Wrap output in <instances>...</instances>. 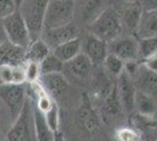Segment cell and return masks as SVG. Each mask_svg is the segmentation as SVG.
I'll return each mask as SVG.
<instances>
[{"label": "cell", "mask_w": 157, "mask_h": 141, "mask_svg": "<svg viewBox=\"0 0 157 141\" xmlns=\"http://www.w3.org/2000/svg\"><path fill=\"white\" fill-rule=\"evenodd\" d=\"M105 69L110 74L113 78H117L124 71V61L116 57L115 54L108 53L102 62Z\"/></svg>", "instance_id": "4316f807"}, {"label": "cell", "mask_w": 157, "mask_h": 141, "mask_svg": "<svg viewBox=\"0 0 157 141\" xmlns=\"http://www.w3.org/2000/svg\"><path fill=\"white\" fill-rule=\"evenodd\" d=\"M78 37H80V29L74 21L63 26L45 28L40 35V38L46 42L51 49H54L56 46Z\"/></svg>", "instance_id": "9c48e42d"}, {"label": "cell", "mask_w": 157, "mask_h": 141, "mask_svg": "<svg viewBox=\"0 0 157 141\" xmlns=\"http://www.w3.org/2000/svg\"><path fill=\"white\" fill-rule=\"evenodd\" d=\"M138 91H142L157 98V72H152L144 66L140 65L136 74L131 78Z\"/></svg>", "instance_id": "2e32d148"}, {"label": "cell", "mask_w": 157, "mask_h": 141, "mask_svg": "<svg viewBox=\"0 0 157 141\" xmlns=\"http://www.w3.org/2000/svg\"><path fill=\"white\" fill-rule=\"evenodd\" d=\"M90 84H92L94 96L98 100H102L108 95L111 88L114 87L115 81H113V76L105 71L103 65L98 64V65H94V68H93Z\"/></svg>", "instance_id": "5bb4252c"}, {"label": "cell", "mask_w": 157, "mask_h": 141, "mask_svg": "<svg viewBox=\"0 0 157 141\" xmlns=\"http://www.w3.org/2000/svg\"><path fill=\"white\" fill-rule=\"evenodd\" d=\"M63 64H65V62H62L55 54L53 53V52H51L44 60L40 62L41 75H42V74L59 73V72H62V69H63Z\"/></svg>", "instance_id": "484cf974"}, {"label": "cell", "mask_w": 157, "mask_h": 141, "mask_svg": "<svg viewBox=\"0 0 157 141\" xmlns=\"http://www.w3.org/2000/svg\"><path fill=\"white\" fill-rule=\"evenodd\" d=\"M40 82L45 87L47 93L52 98L55 99V101L62 100L65 96L69 93V80L66 78L62 72L59 73H49L42 74L40 76Z\"/></svg>", "instance_id": "7c38bea8"}, {"label": "cell", "mask_w": 157, "mask_h": 141, "mask_svg": "<svg viewBox=\"0 0 157 141\" xmlns=\"http://www.w3.org/2000/svg\"><path fill=\"white\" fill-rule=\"evenodd\" d=\"M134 111L141 115H148V116L156 115L157 98L137 89L134 101Z\"/></svg>", "instance_id": "ffe728a7"}, {"label": "cell", "mask_w": 157, "mask_h": 141, "mask_svg": "<svg viewBox=\"0 0 157 141\" xmlns=\"http://www.w3.org/2000/svg\"><path fill=\"white\" fill-rule=\"evenodd\" d=\"M116 136H117L118 140L122 141H136L142 139V135L140 134L137 129L131 127L120 128L116 132Z\"/></svg>", "instance_id": "4dcf8cb0"}, {"label": "cell", "mask_w": 157, "mask_h": 141, "mask_svg": "<svg viewBox=\"0 0 157 141\" xmlns=\"http://www.w3.org/2000/svg\"><path fill=\"white\" fill-rule=\"evenodd\" d=\"M142 12H143V10L140 5V2L138 4L131 2L127 6L122 7V10L120 12H117L122 27L127 28L131 33H135Z\"/></svg>", "instance_id": "ac0fdd59"}, {"label": "cell", "mask_w": 157, "mask_h": 141, "mask_svg": "<svg viewBox=\"0 0 157 141\" xmlns=\"http://www.w3.org/2000/svg\"><path fill=\"white\" fill-rule=\"evenodd\" d=\"M24 68H25L26 82L32 84V82H35V81L40 80V76H41V69H40V62L39 61L26 59L25 62H24Z\"/></svg>", "instance_id": "f546056e"}, {"label": "cell", "mask_w": 157, "mask_h": 141, "mask_svg": "<svg viewBox=\"0 0 157 141\" xmlns=\"http://www.w3.org/2000/svg\"><path fill=\"white\" fill-rule=\"evenodd\" d=\"M138 48H140V58L145 59L152 54L157 53V34L147 38L138 39Z\"/></svg>", "instance_id": "83f0119b"}, {"label": "cell", "mask_w": 157, "mask_h": 141, "mask_svg": "<svg viewBox=\"0 0 157 141\" xmlns=\"http://www.w3.org/2000/svg\"><path fill=\"white\" fill-rule=\"evenodd\" d=\"M33 107V120H34V132L35 140L39 141H52L54 140V133L51 131L46 120L45 113H42L35 104L32 102Z\"/></svg>", "instance_id": "d6986e66"}, {"label": "cell", "mask_w": 157, "mask_h": 141, "mask_svg": "<svg viewBox=\"0 0 157 141\" xmlns=\"http://www.w3.org/2000/svg\"><path fill=\"white\" fill-rule=\"evenodd\" d=\"M75 19V0H49L44 19V28L63 26Z\"/></svg>", "instance_id": "3957f363"}, {"label": "cell", "mask_w": 157, "mask_h": 141, "mask_svg": "<svg viewBox=\"0 0 157 141\" xmlns=\"http://www.w3.org/2000/svg\"><path fill=\"white\" fill-rule=\"evenodd\" d=\"M27 99L26 88L24 84H1L0 100L7 108L11 122L19 115Z\"/></svg>", "instance_id": "8992f818"}, {"label": "cell", "mask_w": 157, "mask_h": 141, "mask_svg": "<svg viewBox=\"0 0 157 141\" xmlns=\"http://www.w3.org/2000/svg\"><path fill=\"white\" fill-rule=\"evenodd\" d=\"M117 81H116V87H117V93L121 100V105L123 108V112L127 114H130L134 111V101H135V95L137 92V88L135 86V82L125 73L124 71L118 75Z\"/></svg>", "instance_id": "4fadbf2b"}, {"label": "cell", "mask_w": 157, "mask_h": 141, "mask_svg": "<svg viewBox=\"0 0 157 141\" xmlns=\"http://www.w3.org/2000/svg\"><path fill=\"white\" fill-rule=\"evenodd\" d=\"M94 64L93 61L86 55L85 53H78L71 60L66 61L63 64V69L66 78L68 80H74L78 84H86L90 82L93 74Z\"/></svg>", "instance_id": "52a82bcc"}, {"label": "cell", "mask_w": 157, "mask_h": 141, "mask_svg": "<svg viewBox=\"0 0 157 141\" xmlns=\"http://www.w3.org/2000/svg\"><path fill=\"white\" fill-rule=\"evenodd\" d=\"M81 52L85 53L94 65L102 64L108 54V42L94 34L88 33L85 40H81Z\"/></svg>", "instance_id": "9a60e30c"}, {"label": "cell", "mask_w": 157, "mask_h": 141, "mask_svg": "<svg viewBox=\"0 0 157 141\" xmlns=\"http://www.w3.org/2000/svg\"><path fill=\"white\" fill-rule=\"evenodd\" d=\"M82 106H80L76 113V122L81 129H83L88 135L93 138H98L102 133L101 121L98 113L94 111L90 101L85 98Z\"/></svg>", "instance_id": "ba28073f"}, {"label": "cell", "mask_w": 157, "mask_h": 141, "mask_svg": "<svg viewBox=\"0 0 157 141\" xmlns=\"http://www.w3.org/2000/svg\"><path fill=\"white\" fill-rule=\"evenodd\" d=\"M7 34L6 31H5V26H4V22H2V19L0 18V44L7 41Z\"/></svg>", "instance_id": "d590c367"}, {"label": "cell", "mask_w": 157, "mask_h": 141, "mask_svg": "<svg viewBox=\"0 0 157 141\" xmlns=\"http://www.w3.org/2000/svg\"><path fill=\"white\" fill-rule=\"evenodd\" d=\"M14 65H1L0 66V81L1 84H12L13 81Z\"/></svg>", "instance_id": "d6a6232c"}, {"label": "cell", "mask_w": 157, "mask_h": 141, "mask_svg": "<svg viewBox=\"0 0 157 141\" xmlns=\"http://www.w3.org/2000/svg\"><path fill=\"white\" fill-rule=\"evenodd\" d=\"M52 52L62 62L71 60L74 57H76L78 53H81V39H80V37H78L72 40L66 41L63 44L56 46L54 49H52Z\"/></svg>", "instance_id": "603a6c76"}, {"label": "cell", "mask_w": 157, "mask_h": 141, "mask_svg": "<svg viewBox=\"0 0 157 141\" xmlns=\"http://www.w3.org/2000/svg\"><path fill=\"white\" fill-rule=\"evenodd\" d=\"M14 1H15V5H17V7H18V8H19L20 4H21V2H22V0H14Z\"/></svg>", "instance_id": "8d00e7d4"}, {"label": "cell", "mask_w": 157, "mask_h": 141, "mask_svg": "<svg viewBox=\"0 0 157 141\" xmlns=\"http://www.w3.org/2000/svg\"><path fill=\"white\" fill-rule=\"evenodd\" d=\"M88 28L89 33L96 35L107 42L121 37V33L123 31L118 13L111 7H107L89 25Z\"/></svg>", "instance_id": "6da1fadb"}, {"label": "cell", "mask_w": 157, "mask_h": 141, "mask_svg": "<svg viewBox=\"0 0 157 141\" xmlns=\"http://www.w3.org/2000/svg\"><path fill=\"white\" fill-rule=\"evenodd\" d=\"M140 5L143 11H155L157 10V0H140Z\"/></svg>", "instance_id": "e575fe53"}, {"label": "cell", "mask_w": 157, "mask_h": 141, "mask_svg": "<svg viewBox=\"0 0 157 141\" xmlns=\"http://www.w3.org/2000/svg\"><path fill=\"white\" fill-rule=\"evenodd\" d=\"M0 85H1V81H0Z\"/></svg>", "instance_id": "74e56055"}, {"label": "cell", "mask_w": 157, "mask_h": 141, "mask_svg": "<svg viewBox=\"0 0 157 141\" xmlns=\"http://www.w3.org/2000/svg\"><path fill=\"white\" fill-rule=\"evenodd\" d=\"M45 116H46L47 123L51 128V131L54 133V140H55L60 131V108L56 101L53 102L52 107L45 113Z\"/></svg>", "instance_id": "f1b7e54d"}, {"label": "cell", "mask_w": 157, "mask_h": 141, "mask_svg": "<svg viewBox=\"0 0 157 141\" xmlns=\"http://www.w3.org/2000/svg\"><path fill=\"white\" fill-rule=\"evenodd\" d=\"M136 35L138 38H147L157 34V10L143 11L136 28Z\"/></svg>", "instance_id": "44dd1931"}, {"label": "cell", "mask_w": 157, "mask_h": 141, "mask_svg": "<svg viewBox=\"0 0 157 141\" xmlns=\"http://www.w3.org/2000/svg\"><path fill=\"white\" fill-rule=\"evenodd\" d=\"M35 139L34 120H33L32 99L27 96L26 102L19 115L12 121L11 128L6 134L8 141H31Z\"/></svg>", "instance_id": "7a4b0ae2"}, {"label": "cell", "mask_w": 157, "mask_h": 141, "mask_svg": "<svg viewBox=\"0 0 157 141\" xmlns=\"http://www.w3.org/2000/svg\"><path fill=\"white\" fill-rule=\"evenodd\" d=\"M132 121L135 128L138 129L140 134L148 135V136H157V119L154 116L136 114L132 116Z\"/></svg>", "instance_id": "cb8c5ba5"}, {"label": "cell", "mask_w": 157, "mask_h": 141, "mask_svg": "<svg viewBox=\"0 0 157 141\" xmlns=\"http://www.w3.org/2000/svg\"><path fill=\"white\" fill-rule=\"evenodd\" d=\"M2 22L5 26L8 41L27 49V47L29 46L33 39L26 20L22 17V14L20 13L19 10H15L13 13L2 18Z\"/></svg>", "instance_id": "5b68a950"}, {"label": "cell", "mask_w": 157, "mask_h": 141, "mask_svg": "<svg viewBox=\"0 0 157 141\" xmlns=\"http://www.w3.org/2000/svg\"><path fill=\"white\" fill-rule=\"evenodd\" d=\"M51 52H52V49L49 48V46L47 45L46 42L41 38H36V39L32 40L29 46L27 47L26 59L41 62Z\"/></svg>", "instance_id": "d4e9b609"}, {"label": "cell", "mask_w": 157, "mask_h": 141, "mask_svg": "<svg viewBox=\"0 0 157 141\" xmlns=\"http://www.w3.org/2000/svg\"><path fill=\"white\" fill-rule=\"evenodd\" d=\"M18 7L14 0H0V18H5L8 14L13 13Z\"/></svg>", "instance_id": "1f68e13d"}, {"label": "cell", "mask_w": 157, "mask_h": 141, "mask_svg": "<svg viewBox=\"0 0 157 141\" xmlns=\"http://www.w3.org/2000/svg\"><path fill=\"white\" fill-rule=\"evenodd\" d=\"M48 2L49 0H22L18 8L26 20L33 40L41 35Z\"/></svg>", "instance_id": "277c9868"}, {"label": "cell", "mask_w": 157, "mask_h": 141, "mask_svg": "<svg viewBox=\"0 0 157 141\" xmlns=\"http://www.w3.org/2000/svg\"><path fill=\"white\" fill-rule=\"evenodd\" d=\"M107 8L105 0H75V19L80 24L89 25Z\"/></svg>", "instance_id": "8fae6325"}, {"label": "cell", "mask_w": 157, "mask_h": 141, "mask_svg": "<svg viewBox=\"0 0 157 141\" xmlns=\"http://www.w3.org/2000/svg\"><path fill=\"white\" fill-rule=\"evenodd\" d=\"M26 60V49L5 41L0 44V66L1 65H21Z\"/></svg>", "instance_id": "e0dca14e"}, {"label": "cell", "mask_w": 157, "mask_h": 141, "mask_svg": "<svg viewBox=\"0 0 157 141\" xmlns=\"http://www.w3.org/2000/svg\"><path fill=\"white\" fill-rule=\"evenodd\" d=\"M101 108L105 116L114 119L123 112V108L121 105V100L117 93V87H116V82L114 85V87L111 88V91L108 93V95L105 96V99L101 100Z\"/></svg>", "instance_id": "7402d4cb"}, {"label": "cell", "mask_w": 157, "mask_h": 141, "mask_svg": "<svg viewBox=\"0 0 157 141\" xmlns=\"http://www.w3.org/2000/svg\"><path fill=\"white\" fill-rule=\"evenodd\" d=\"M143 65L152 72H157V53L143 59Z\"/></svg>", "instance_id": "836d02e7"}, {"label": "cell", "mask_w": 157, "mask_h": 141, "mask_svg": "<svg viewBox=\"0 0 157 141\" xmlns=\"http://www.w3.org/2000/svg\"><path fill=\"white\" fill-rule=\"evenodd\" d=\"M108 53L115 54L120 59L127 61H136L140 59L138 40L135 37H118L108 42Z\"/></svg>", "instance_id": "30bf717a"}]
</instances>
